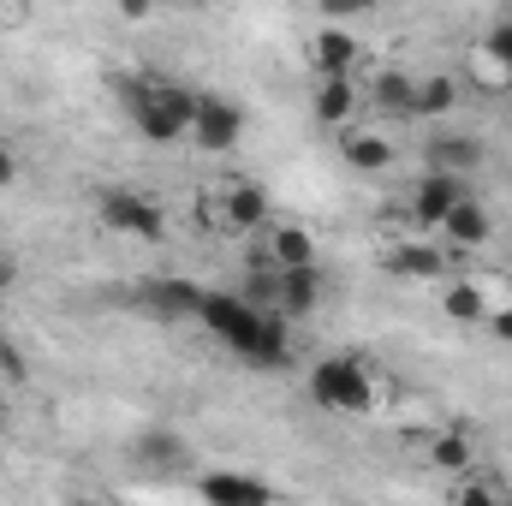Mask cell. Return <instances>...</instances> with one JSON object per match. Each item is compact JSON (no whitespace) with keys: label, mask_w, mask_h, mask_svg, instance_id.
I'll list each match as a JSON object with an SVG mask.
<instances>
[{"label":"cell","mask_w":512,"mask_h":506,"mask_svg":"<svg viewBox=\"0 0 512 506\" xmlns=\"http://www.w3.org/2000/svg\"><path fill=\"white\" fill-rule=\"evenodd\" d=\"M197 322H203L233 358H245V364H256V370H280L286 352H292L286 322H280L274 310H262L256 298H239V292H203Z\"/></svg>","instance_id":"1"},{"label":"cell","mask_w":512,"mask_h":506,"mask_svg":"<svg viewBox=\"0 0 512 506\" xmlns=\"http://www.w3.org/2000/svg\"><path fill=\"white\" fill-rule=\"evenodd\" d=\"M197 102H203V90H185V84H167V78L126 84L131 126L143 131V143H161V149H167V143H179V137H191Z\"/></svg>","instance_id":"2"},{"label":"cell","mask_w":512,"mask_h":506,"mask_svg":"<svg viewBox=\"0 0 512 506\" xmlns=\"http://www.w3.org/2000/svg\"><path fill=\"white\" fill-rule=\"evenodd\" d=\"M310 399L322 405V411H340V417H364V411H376V376L358 364V358H322V364H310Z\"/></svg>","instance_id":"3"},{"label":"cell","mask_w":512,"mask_h":506,"mask_svg":"<svg viewBox=\"0 0 512 506\" xmlns=\"http://www.w3.org/2000/svg\"><path fill=\"white\" fill-rule=\"evenodd\" d=\"M96 215H102V227H114L120 239H137V245H161V233H167V215L131 185L96 191Z\"/></svg>","instance_id":"4"},{"label":"cell","mask_w":512,"mask_h":506,"mask_svg":"<svg viewBox=\"0 0 512 506\" xmlns=\"http://www.w3.org/2000/svg\"><path fill=\"white\" fill-rule=\"evenodd\" d=\"M262 310H274L280 322H298L322 304V268H286V274H262Z\"/></svg>","instance_id":"5"},{"label":"cell","mask_w":512,"mask_h":506,"mask_svg":"<svg viewBox=\"0 0 512 506\" xmlns=\"http://www.w3.org/2000/svg\"><path fill=\"white\" fill-rule=\"evenodd\" d=\"M191 137H197L209 155L239 149V137H245V108H239V102H227V96H209V90H203L197 120H191Z\"/></svg>","instance_id":"6"},{"label":"cell","mask_w":512,"mask_h":506,"mask_svg":"<svg viewBox=\"0 0 512 506\" xmlns=\"http://www.w3.org/2000/svg\"><path fill=\"white\" fill-rule=\"evenodd\" d=\"M465 197H471V185H465V179L423 173V179H417V191H411V221H417L423 233H441V221H447Z\"/></svg>","instance_id":"7"},{"label":"cell","mask_w":512,"mask_h":506,"mask_svg":"<svg viewBox=\"0 0 512 506\" xmlns=\"http://www.w3.org/2000/svg\"><path fill=\"white\" fill-rule=\"evenodd\" d=\"M197 501L203 506H274V489L256 471H203L197 477Z\"/></svg>","instance_id":"8"},{"label":"cell","mask_w":512,"mask_h":506,"mask_svg":"<svg viewBox=\"0 0 512 506\" xmlns=\"http://www.w3.org/2000/svg\"><path fill=\"white\" fill-rule=\"evenodd\" d=\"M441 239H447L453 251H483V245L495 239V215H489L477 197H465V203L441 221Z\"/></svg>","instance_id":"9"},{"label":"cell","mask_w":512,"mask_h":506,"mask_svg":"<svg viewBox=\"0 0 512 506\" xmlns=\"http://www.w3.org/2000/svg\"><path fill=\"white\" fill-rule=\"evenodd\" d=\"M221 215H227L233 233H256V227H268V191H262L256 179H233V185L221 191Z\"/></svg>","instance_id":"10"},{"label":"cell","mask_w":512,"mask_h":506,"mask_svg":"<svg viewBox=\"0 0 512 506\" xmlns=\"http://www.w3.org/2000/svg\"><path fill=\"white\" fill-rule=\"evenodd\" d=\"M340 161H346L352 173H387V167H393V143H387L382 131L352 126V131H340Z\"/></svg>","instance_id":"11"},{"label":"cell","mask_w":512,"mask_h":506,"mask_svg":"<svg viewBox=\"0 0 512 506\" xmlns=\"http://www.w3.org/2000/svg\"><path fill=\"white\" fill-rule=\"evenodd\" d=\"M268 262H274V274H286V268H316V239H310V227H298V221L268 227Z\"/></svg>","instance_id":"12"},{"label":"cell","mask_w":512,"mask_h":506,"mask_svg":"<svg viewBox=\"0 0 512 506\" xmlns=\"http://www.w3.org/2000/svg\"><path fill=\"white\" fill-rule=\"evenodd\" d=\"M316 120L328 131H352V114H358V78H322L316 84Z\"/></svg>","instance_id":"13"},{"label":"cell","mask_w":512,"mask_h":506,"mask_svg":"<svg viewBox=\"0 0 512 506\" xmlns=\"http://www.w3.org/2000/svg\"><path fill=\"white\" fill-rule=\"evenodd\" d=\"M483 161V149H477V137H465V131H441V137H429V173H447V179H465L471 167Z\"/></svg>","instance_id":"14"},{"label":"cell","mask_w":512,"mask_h":506,"mask_svg":"<svg viewBox=\"0 0 512 506\" xmlns=\"http://www.w3.org/2000/svg\"><path fill=\"white\" fill-rule=\"evenodd\" d=\"M131 459L149 465V471H185V465H191V447H185L173 429H143V435L131 441Z\"/></svg>","instance_id":"15"},{"label":"cell","mask_w":512,"mask_h":506,"mask_svg":"<svg viewBox=\"0 0 512 506\" xmlns=\"http://www.w3.org/2000/svg\"><path fill=\"white\" fill-rule=\"evenodd\" d=\"M358 54H364V48H358L352 30H322L316 48H310V60H316L322 78H352V72H358Z\"/></svg>","instance_id":"16"},{"label":"cell","mask_w":512,"mask_h":506,"mask_svg":"<svg viewBox=\"0 0 512 506\" xmlns=\"http://www.w3.org/2000/svg\"><path fill=\"white\" fill-rule=\"evenodd\" d=\"M149 310L155 316H197L203 310V286L197 280H149Z\"/></svg>","instance_id":"17"},{"label":"cell","mask_w":512,"mask_h":506,"mask_svg":"<svg viewBox=\"0 0 512 506\" xmlns=\"http://www.w3.org/2000/svg\"><path fill=\"white\" fill-rule=\"evenodd\" d=\"M429 459H435L447 477H471V459H477V447H471V435H465V429H441V435L429 441Z\"/></svg>","instance_id":"18"},{"label":"cell","mask_w":512,"mask_h":506,"mask_svg":"<svg viewBox=\"0 0 512 506\" xmlns=\"http://www.w3.org/2000/svg\"><path fill=\"white\" fill-rule=\"evenodd\" d=\"M441 310H447L453 322H489V298H483L471 280H447V286H441Z\"/></svg>","instance_id":"19"},{"label":"cell","mask_w":512,"mask_h":506,"mask_svg":"<svg viewBox=\"0 0 512 506\" xmlns=\"http://www.w3.org/2000/svg\"><path fill=\"white\" fill-rule=\"evenodd\" d=\"M453 102H459V84H453V78H423L417 96H411V114H423V120H447Z\"/></svg>","instance_id":"20"},{"label":"cell","mask_w":512,"mask_h":506,"mask_svg":"<svg viewBox=\"0 0 512 506\" xmlns=\"http://www.w3.org/2000/svg\"><path fill=\"white\" fill-rule=\"evenodd\" d=\"M393 274L441 280V274H447V262H441V251H429V245H399V251H393Z\"/></svg>","instance_id":"21"},{"label":"cell","mask_w":512,"mask_h":506,"mask_svg":"<svg viewBox=\"0 0 512 506\" xmlns=\"http://www.w3.org/2000/svg\"><path fill=\"white\" fill-rule=\"evenodd\" d=\"M411 96H417L411 78H393V72H387L382 84H376V102H382V108H399V114H411Z\"/></svg>","instance_id":"22"},{"label":"cell","mask_w":512,"mask_h":506,"mask_svg":"<svg viewBox=\"0 0 512 506\" xmlns=\"http://www.w3.org/2000/svg\"><path fill=\"white\" fill-rule=\"evenodd\" d=\"M483 48L495 54V66H507V72H512V18H501V24L489 30V42H483Z\"/></svg>","instance_id":"23"},{"label":"cell","mask_w":512,"mask_h":506,"mask_svg":"<svg viewBox=\"0 0 512 506\" xmlns=\"http://www.w3.org/2000/svg\"><path fill=\"white\" fill-rule=\"evenodd\" d=\"M453 506H507V501H501V495H495L489 483H465V489H459V501H453Z\"/></svg>","instance_id":"24"},{"label":"cell","mask_w":512,"mask_h":506,"mask_svg":"<svg viewBox=\"0 0 512 506\" xmlns=\"http://www.w3.org/2000/svg\"><path fill=\"white\" fill-rule=\"evenodd\" d=\"M489 334H495L501 346H512V304H501V310H489Z\"/></svg>","instance_id":"25"},{"label":"cell","mask_w":512,"mask_h":506,"mask_svg":"<svg viewBox=\"0 0 512 506\" xmlns=\"http://www.w3.org/2000/svg\"><path fill=\"white\" fill-rule=\"evenodd\" d=\"M12 185H18V155L0 143V191H12Z\"/></svg>","instance_id":"26"},{"label":"cell","mask_w":512,"mask_h":506,"mask_svg":"<svg viewBox=\"0 0 512 506\" xmlns=\"http://www.w3.org/2000/svg\"><path fill=\"white\" fill-rule=\"evenodd\" d=\"M12 286H18V256L0 251V292H12Z\"/></svg>","instance_id":"27"},{"label":"cell","mask_w":512,"mask_h":506,"mask_svg":"<svg viewBox=\"0 0 512 506\" xmlns=\"http://www.w3.org/2000/svg\"><path fill=\"white\" fill-rule=\"evenodd\" d=\"M90 506H102V501H90Z\"/></svg>","instance_id":"28"}]
</instances>
